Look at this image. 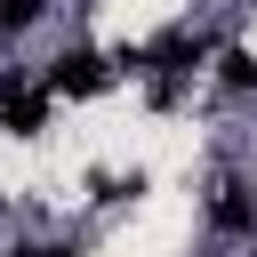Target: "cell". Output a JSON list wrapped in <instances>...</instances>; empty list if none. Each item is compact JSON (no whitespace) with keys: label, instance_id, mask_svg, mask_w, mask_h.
<instances>
[{"label":"cell","instance_id":"3957f363","mask_svg":"<svg viewBox=\"0 0 257 257\" xmlns=\"http://www.w3.org/2000/svg\"><path fill=\"white\" fill-rule=\"evenodd\" d=\"M217 225H225V233H249V225H257V209H249V193H241V185H225V201H217Z\"/></svg>","mask_w":257,"mask_h":257},{"label":"cell","instance_id":"5b68a950","mask_svg":"<svg viewBox=\"0 0 257 257\" xmlns=\"http://www.w3.org/2000/svg\"><path fill=\"white\" fill-rule=\"evenodd\" d=\"M40 8H48V0H0V32H24Z\"/></svg>","mask_w":257,"mask_h":257},{"label":"cell","instance_id":"6da1fadb","mask_svg":"<svg viewBox=\"0 0 257 257\" xmlns=\"http://www.w3.org/2000/svg\"><path fill=\"white\" fill-rule=\"evenodd\" d=\"M104 80H112V64H104L96 48H72V56L48 64V96H96Z\"/></svg>","mask_w":257,"mask_h":257},{"label":"cell","instance_id":"277c9868","mask_svg":"<svg viewBox=\"0 0 257 257\" xmlns=\"http://www.w3.org/2000/svg\"><path fill=\"white\" fill-rule=\"evenodd\" d=\"M217 80H225V88H257V64H249L241 48H225V56H217Z\"/></svg>","mask_w":257,"mask_h":257},{"label":"cell","instance_id":"7a4b0ae2","mask_svg":"<svg viewBox=\"0 0 257 257\" xmlns=\"http://www.w3.org/2000/svg\"><path fill=\"white\" fill-rule=\"evenodd\" d=\"M0 120H8L16 137H40V120H48V88H24V80H0Z\"/></svg>","mask_w":257,"mask_h":257},{"label":"cell","instance_id":"8992f818","mask_svg":"<svg viewBox=\"0 0 257 257\" xmlns=\"http://www.w3.org/2000/svg\"><path fill=\"white\" fill-rule=\"evenodd\" d=\"M16 257H72V241H48V249H16Z\"/></svg>","mask_w":257,"mask_h":257}]
</instances>
